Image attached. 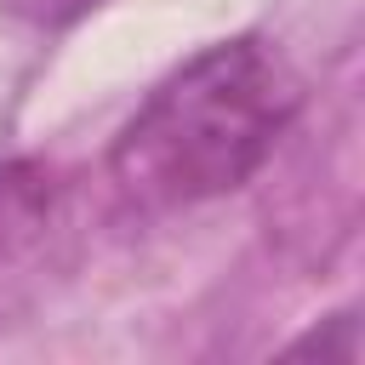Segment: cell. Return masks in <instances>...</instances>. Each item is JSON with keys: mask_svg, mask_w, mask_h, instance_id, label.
<instances>
[{"mask_svg": "<svg viewBox=\"0 0 365 365\" xmlns=\"http://www.w3.org/2000/svg\"><path fill=\"white\" fill-rule=\"evenodd\" d=\"M297 114V74L262 40H222L188 57L120 125L108 171L143 211H177L240 188Z\"/></svg>", "mask_w": 365, "mask_h": 365, "instance_id": "cell-1", "label": "cell"}, {"mask_svg": "<svg viewBox=\"0 0 365 365\" xmlns=\"http://www.w3.org/2000/svg\"><path fill=\"white\" fill-rule=\"evenodd\" d=\"M11 17H23V23H34V29H68V23H80L86 11H97L103 0H0Z\"/></svg>", "mask_w": 365, "mask_h": 365, "instance_id": "cell-2", "label": "cell"}]
</instances>
